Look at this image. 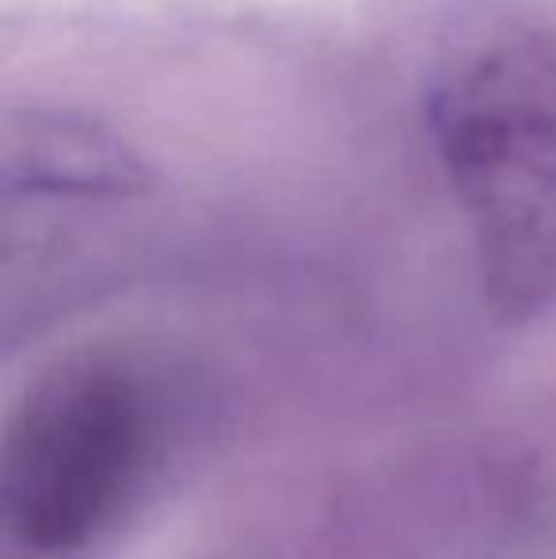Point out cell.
<instances>
[{"label":"cell","instance_id":"obj_1","mask_svg":"<svg viewBox=\"0 0 556 559\" xmlns=\"http://www.w3.org/2000/svg\"><path fill=\"white\" fill-rule=\"evenodd\" d=\"M427 122L473 225L484 294L527 320L556 297V50L527 31L461 46Z\"/></svg>","mask_w":556,"mask_h":559},{"label":"cell","instance_id":"obj_2","mask_svg":"<svg viewBox=\"0 0 556 559\" xmlns=\"http://www.w3.org/2000/svg\"><path fill=\"white\" fill-rule=\"evenodd\" d=\"M134 400L119 377H61L8 442V514L27 545H76L134 456Z\"/></svg>","mask_w":556,"mask_h":559}]
</instances>
